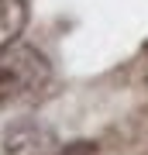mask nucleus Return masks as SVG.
<instances>
[{
  "instance_id": "f257e3e1",
  "label": "nucleus",
  "mask_w": 148,
  "mask_h": 155,
  "mask_svg": "<svg viewBox=\"0 0 148 155\" xmlns=\"http://www.w3.org/2000/svg\"><path fill=\"white\" fill-rule=\"evenodd\" d=\"M45 79H48V62H45V55H38L35 48H17L14 59L0 69V97L4 100L21 97L28 90H38Z\"/></svg>"
},
{
  "instance_id": "f03ea898",
  "label": "nucleus",
  "mask_w": 148,
  "mask_h": 155,
  "mask_svg": "<svg viewBox=\"0 0 148 155\" xmlns=\"http://www.w3.org/2000/svg\"><path fill=\"white\" fill-rule=\"evenodd\" d=\"M28 24V4L24 0H0V52H7L21 38Z\"/></svg>"
},
{
  "instance_id": "7ed1b4c3",
  "label": "nucleus",
  "mask_w": 148,
  "mask_h": 155,
  "mask_svg": "<svg viewBox=\"0 0 148 155\" xmlns=\"http://www.w3.org/2000/svg\"><path fill=\"white\" fill-rule=\"evenodd\" d=\"M59 155H97V145H93V141H72V145H66Z\"/></svg>"
}]
</instances>
